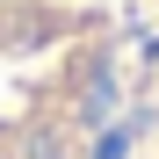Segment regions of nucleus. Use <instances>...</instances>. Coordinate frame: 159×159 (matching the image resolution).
I'll use <instances>...</instances> for the list:
<instances>
[{
  "mask_svg": "<svg viewBox=\"0 0 159 159\" xmlns=\"http://www.w3.org/2000/svg\"><path fill=\"white\" fill-rule=\"evenodd\" d=\"M138 15H159V0H0V159L80 152Z\"/></svg>",
  "mask_w": 159,
  "mask_h": 159,
  "instance_id": "nucleus-1",
  "label": "nucleus"
},
{
  "mask_svg": "<svg viewBox=\"0 0 159 159\" xmlns=\"http://www.w3.org/2000/svg\"><path fill=\"white\" fill-rule=\"evenodd\" d=\"M145 159H159V94H152V145H145Z\"/></svg>",
  "mask_w": 159,
  "mask_h": 159,
  "instance_id": "nucleus-2",
  "label": "nucleus"
}]
</instances>
